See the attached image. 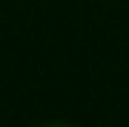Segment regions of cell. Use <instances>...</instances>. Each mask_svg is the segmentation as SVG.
Wrapping results in <instances>:
<instances>
[{
    "instance_id": "6da1fadb",
    "label": "cell",
    "mask_w": 129,
    "mask_h": 127,
    "mask_svg": "<svg viewBox=\"0 0 129 127\" xmlns=\"http://www.w3.org/2000/svg\"><path fill=\"white\" fill-rule=\"evenodd\" d=\"M40 127H75V124H66V121H49V124H40Z\"/></svg>"
}]
</instances>
